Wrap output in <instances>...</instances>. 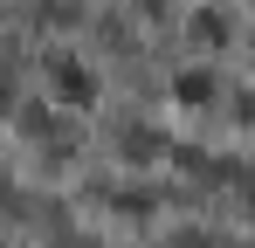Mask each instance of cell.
<instances>
[{"mask_svg":"<svg viewBox=\"0 0 255 248\" xmlns=\"http://www.w3.org/2000/svg\"><path fill=\"white\" fill-rule=\"evenodd\" d=\"M48 97H55L62 111H90V104H97V69L76 62V55H55V62H48Z\"/></svg>","mask_w":255,"mask_h":248,"instance_id":"6da1fadb","label":"cell"},{"mask_svg":"<svg viewBox=\"0 0 255 248\" xmlns=\"http://www.w3.org/2000/svg\"><path fill=\"white\" fill-rule=\"evenodd\" d=\"M172 97H179V104H214V76L207 69H179V76H172Z\"/></svg>","mask_w":255,"mask_h":248,"instance_id":"3957f363","label":"cell"},{"mask_svg":"<svg viewBox=\"0 0 255 248\" xmlns=\"http://www.w3.org/2000/svg\"><path fill=\"white\" fill-rule=\"evenodd\" d=\"M186 35L200 41V48H221V41H228V14H221V7H200V14L186 21Z\"/></svg>","mask_w":255,"mask_h":248,"instance_id":"7a4b0ae2","label":"cell"},{"mask_svg":"<svg viewBox=\"0 0 255 248\" xmlns=\"http://www.w3.org/2000/svg\"><path fill=\"white\" fill-rule=\"evenodd\" d=\"M125 159H159V131H125Z\"/></svg>","mask_w":255,"mask_h":248,"instance_id":"277c9868","label":"cell"}]
</instances>
